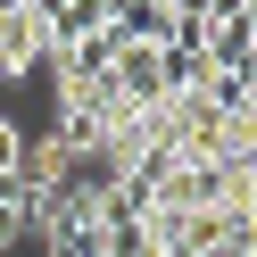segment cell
<instances>
[{"mask_svg": "<svg viewBox=\"0 0 257 257\" xmlns=\"http://www.w3.org/2000/svg\"><path fill=\"white\" fill-rule=\"evenodd\" d=\"M58 34L42 9H0V83H25L34 67H50Z\"/></svg>", "mask_w": 257, "mask_h": 257, "instance_id": "obj_1", "label": "cell"}, {"mask_svg": "<svg viewBox=\"0 0 257 257\" xmlns=\"http://www.w3.org/2000/svg\"><path fill=\"white\" fill-rule=\"evenodd\" d=\"M108 83L124 91V108H158L166 100V50H158V42H116Z\"/></svg>", "mask_w": 257, "mask_h": 257, "instance_id": "obj_2", "label": "cell"}, {"mask_svg": "<svg viewBox=\"0 0 257 257\" xmlns=\"http://www.w3.org/2000/svg\"><path fill=\"white\" fill-rule=\"evenodd\" d=\"M75 174H83V166H75V141H67V133H25L17 183L34 191V199H42V191H58V183H75Z\"/></svg>", "mask_w": 257, "mask_h": 257, "instance_id": "obj_3", "label": "cell"}, {"mask_svg": "<svg viewBox=\"0 0 257 257\" xmlns=\"http://www.w3.org/2000/svg\"><path fill=\"white\" fill-rule=\"evenodd\" d=\"M25 232H34V191H25L17 174H0V257L17 249Z\"/></svg>", "mask_w": 257, "mask_h": 257, "instance_id": "obj_4", "label": "cell"}, {"mask_svg": "<svg viewBox=\"0 0 257 257\" xmlns=\"http://www.w3.org/2000/svg\"><path fill=\"white\" fill-rule=\"evenodd\" d=\"M25 133H34L25 116H0V174H17V166H25Z\"/></svg>", "mask_w": 257, "mask_h": 257, "instance_id": "obj_5", "label": "cell"}]
</instances>
